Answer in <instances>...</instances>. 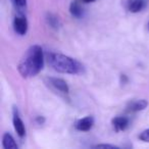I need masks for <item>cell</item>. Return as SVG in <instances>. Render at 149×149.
Instances as JSON below:
<instances>
[{"label": "cell", "mask_w": 149, "mask_h": 149, "mask_svg": "<svg viewBox=\"0 0 149 149\" xmlns=\"http://www.w3.org/2000/svg\"><path fill=\"white\" fill-rule=\"evenodd\" d=\"M111 125L116 132L125 131L130 125V118L127 116H116L111 120Z\"/></svg>", "instance_id": "obj_9"}, {"label": "cell", "mask_w": 149, "mask_h": 149, "mask_svg": "<svg viewBox=\"0 0 149 149\" xmlns=\"http://www.w3.org/2000/svg\"><path fill=\"white\" fill-rule=\"evenodd\" d=\"M35 120L38 125H43L44 123H45V118H44V116H37Z\"/></svg>", "instance_id": "obj_16"}, {"label": "cell", "mask_w": 149, "mask_h": 149, "mask_svg": "<svg viewBox=\"0 0 149 149\" xmlns=\"http://www.w3.org/2000/svg\"><path fill=\"white\" fill-rule=\"evenodd\" d=\"M148 106V101L146 99H134L130 100L127 103V110L130 112H138L142 111Z\"/></svg>", "instance_id": "obj_7"}, {"label": "cell", "mask_w": 149, "mask_h": 149, "mask_svg": "<svg viewBox=\"0 0 149 149\" xmlns=\"http://www.w3.org/2000/svg\"><path fill=\"white\" fill-rule=\"evenodd\" d=\"M147 30L149 31V22H148V24H147Z\"/></svg>", "instance_id": "obj_19"}, {"label": "cell", "mask_w": 149, "mask_h": 149, "mask_svg": "<svg viewBox=\"0 0 149 149\" xmlns=\"http://www.w3.org/2000/svg\"><path fill=\"white\" fill-rule=\"evenodd\" d=\"M147 2L146 0H127L126 7L130 13H137L145 8Z\"/></svg>", "instance_id": "obj_8"}, {"label": "cell", "mask_w": 149, "mask_h": 149, "mask_svg": "<svg viewBox=\"0 0 149 149\" xmlns=\"http://www.w3.org/2000/svg\"><path fill=\"white\" fill-rule=\"evenodd\" d=\"M94 148H118V146L116 145H110V144H97L94 145Z\"/></svg>", "instance_id": "obj_15"}, {"label": "cell", "mask_w": 149, "mask_h": 149, "mask_svg": "<svg viewBox=\"0 0 149 149\" xmlns=\"http://www.w3.org/2000/svg\"><path fill=\"white\" fill-rule=\"evenodd\" d=\"M82 2L84 3H91V2H94V1H96V0H81Z\"/></svg>", "instance_id": "obj_18"}, {"label": "cell", "mask_w": 149, "mask_h": 149, "mask_svg": "<svg viewBox=\"0 0 149 149\" xmlns=\"http://www.w3.org/2000/svg\"><path fill=\"white\" fill-rule=\"evenodd\" d=\"M2 145L5 149H17V144L15 138L9 133H5L2 137Z\"/></svg>", "instance_id": "obj_12"}, {"label": "cell", "mask_w": 149, "mask_h": 149, "mask_svg": "<svg viewBox=\"0 0 149 149\" xmlns=\"http://www.w3.org/2000/svg\"><path fill=\"white\" fill-rule=\"evenodd\" d=\"M128 81H129V79L126 74H120V83L126 84V83H128Z\"/></svg>", "instance_id": "obj_17"}, {"label": "cell", "mask_w": 149, "mask_h": 149, "mask_svg": "<svg viewBox=\"0 0 149 149\" xmlns=\"http://www.w3.org/2000/svg\"><path fill=\"white\" fill-rule=\"evenodd\" d=\"M47 62L52 70L60 74H79L84 72V65L74 58L62 53L50 52L46 55Z\"/></svg>", "instance_id": "obj_2"}, {"label": "cell", "mask_w": 149, "mask_h": 149, "mask_svg": "<svg viewBox=\"0 0 149 149\" xmlns=\"http://www.w3.org/2000/svg\"><path fill=\"white\" fill-rule=\"evenodd\" d=\"M44 66L43 49L39 45H33L26 51L21 59L17 70L23 78H33L37 76Z\"/></svg>", "instance_id": "obj_1"}, {"label": "cell", "mask_w": 149, "mask_h": 149, "mask_svg": "<svg viewBox=\"0 0 149 149\" xmlns=\"http://www.w3.org/2000/svg\"><path fill=\"white\" fill-rule=\"evenodd\" d=\"M13 128H15V131L17 132V136L21 137V138H24L26 135V127L25 124H24L23 120L21 118L19 113V110H17V107H13Z\"/></svg>", "instance_id": "obj_4"}, {"label": "cell", "mask_w": 149, "mask_h": 149, "mask_svg": "<svg viewBox=\"0 0 149 149\" xmlns=\"http://www.w3.org/2000/svg\"><path fill=\"white\" fill-rule=\"evenodd\" d=\"M94 123H95V120H94L93 116H88L83 118H80L74 123V128H76V130L81 131V132H88L93 128Z\"/></svg>", "instance_id": "obj_6"}, {"label": "cell", "mask_w": 149, "mask_h": 149, "mask_svg": "<svg viewBox=\"0 0 149 149\" xmlns=\"http://www.w3.org/2000/svg\"><path fill=\"white\" fill-rule=\"evenodd\" d=\"M70 13L72 17L81 19L84 15V9L79 0H74L70 5Z\"/></svg>", "instance_id": "obj_10"}, {"label": "cell", "mask_w": 149, "mask_h": 149, "mask_svg": "<svg viewBox=\"0 0 149 149\" xmlns=\"http://www.w3.org/2000/svg\"><path fill=\"white\" fill-rule=\"evenodd\" d=\"M44 83L52 91L56 92L61 96H68L70 93V87L64 80L55 77H47L44 79Z\"/></svg>", "instance_id": "obj_3"}, {"label": "cell", "mask_w": 149, "mask_h": 149, "mask_svg": "<svg viewBox=\"0 0 149 149\" xmlns=\"http://www.w3.org/2000/svg\"><path fill=\"white\" fill-rule=\"evenodd\" d=\"M28 28H29V24L24 15H17L13 19V30L17 34L21 36H24L27 34Z\"/></svg>", "instance_id": "obj_5"}, {"label": "cell", "mask_w": 149, "mask_h": 149, "mask_svg": "<svg viewBox=\"0 0 149 149\" xmlns=\"http://www.w3.org/2000/svg\"><path fill=\"white\" fill-rule=\"evenodd\" d=\"M46 23L49 26L51 29L53 30H58L60 27H61V23H60V19H58V17H56L53 13H48L45 17Z\"/></svg>", "instance_id": "obj_11"}, {"label": "cell", "mask_w": 149, "mask_h": 149, "mask_svg": "<svg viewBox=\"0 0 149 149\" xmlns=\"http://www.w3.org/2000/svg\"><path fill=\"white\" fill-rule=\"evenodd\" d=\"M11 2L15 8L17 9L19 13H23L27 9V0H11Z\"/></svg>", "instance_id": "obj_13"}, {"label": "cell", "mask_w": 149, "mask_h": 149, "mask_svg": "<svg viewBox=\"0 0 149 149\" xmlns=\"http://www.w3.org/2000/svg\"><path fill=\"white\" fill-rule=\"evenodd\" d=\"M138 138L140 139L143 142H149V129L147 130H144L139 134Z\"/></svg>", "instance_id": "obj_14"}]
</instances>
